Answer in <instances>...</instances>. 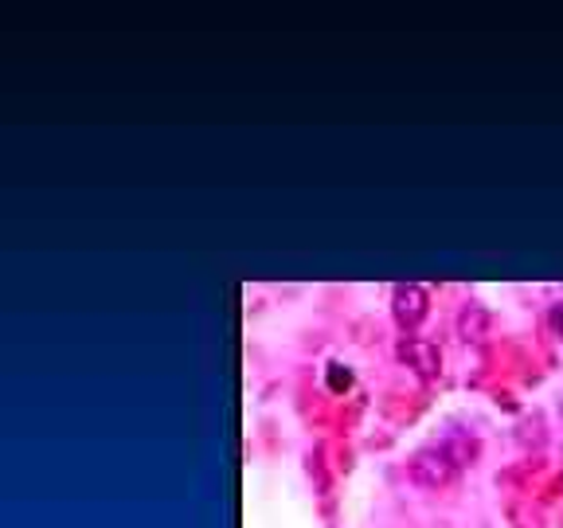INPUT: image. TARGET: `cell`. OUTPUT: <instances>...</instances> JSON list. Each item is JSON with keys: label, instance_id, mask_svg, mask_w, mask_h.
Returning a JSON list of instances; mask_svg holds the SVG:
<instances>
[{"label": "cell", "instance_id": "obj_4", "mask_svg": "<svg viewBox=\"0 0 563 528\" xmlns=\"http://www.w3.org/2000/svg\"><path fill=\"white\" fill-rule=\"evenodd\" d=\"M457 333H462V341H485V333H489V314H485L482 306H466L457 314Z\"/></svg>", "mask_w": 563, "mask_h": 528}, {"label": "cell", "instance_id": "obj_5", "mask_svg": "<svg viewBox=\"0 0 563 528\" xmlns=\"http://www.w3.org/2000/svg\"><path fill=\"white\" fill-rule=\"evenodd\" d=\"M548 326H552V333L563 341V301H555V306L548 309Z\"/></svg>", "mask_w": 563, "mask_h": 528}, {"label": "cell", "instance_id": "obj_2", "mask_svg": "<svg viewBox=\"0 0 563 528\" xmlns=\"http://www.w3.org/2000/svg\"><path fill=\"white\" fill-rule=\"evenodd\" d=\"M427 309H431V294L422 290V286H415V282H404V286L391 290V317H396V326L407 329V333L427 321Z\"/></svg>", "mask_w": 563, "mask_h": 528}, {"label": "cell", "instance_id": "obj_3", "mask_svg": "<svg viewBox=\"0 0 563 528\" xmlns=\"http://www.w3.org/2000/svg\"><path fill=\"white\" fill-rule=\"evenodd\" d=\"M396 356L407 364V369L415 372V376H422V380H434L442 372V352H439V344L427 341V337H399Z\"/></svg>", "mask_w": 563, "mask_h": 528}, {"label": "cell", "instance_id": "obj_1", "mask_svg": "<svg viewBox=\"0 0 563 528\" xmlns=\"http://www.w3.org/2000/svg\"><path fill=\"white\" fill-rule=\"evenodd\" d=\"M457 466H462V458L454 454V447H422L407 462V477L422 490H442L457 474Z\"/></svg>", "mask_w": 563, "mask_h": 528}]
</instances>
